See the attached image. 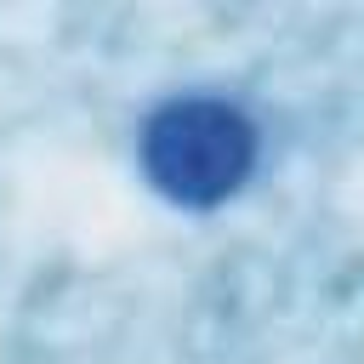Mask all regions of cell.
<instances>
[{"label":"cell","mask_w":364,"mask_h":364,"mask_svg":"<svg viewBox=\"0 0 364 364\" xmlns=\"http://www.w3.org/2000/svg\"><path fill=\"white\" fill-rule=\"evenodd\" d=\"M262 159L256 119L228 97H165L136 136V165L165 205L216 210Z\"/></svg>","instance_id":"1"}]
</instances>
